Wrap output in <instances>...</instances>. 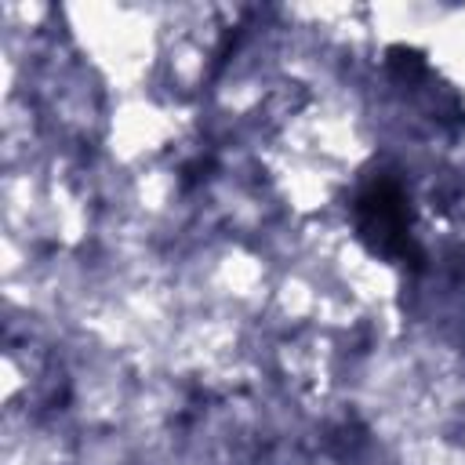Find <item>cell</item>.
Returning <instances> with one entry per match:
<instances>
[{
	"instance_id": "6da1fadb",
	"label": "cell",
	"mask_w": 465,
	"mask_h": 465,
	"mask_svg": "<svg viewBox=\"0 0 465 465\" xmlns=\"http://www.w3.org/2000/svg\"><path fill=\"white\" fill-rule=\"evenodd\" d=\"M356 222L360 236L371 240L374 251L403 258L411 251V214L403 203V193L392 182H374L356 200Z\"/></svg>"
}]
</instances>
